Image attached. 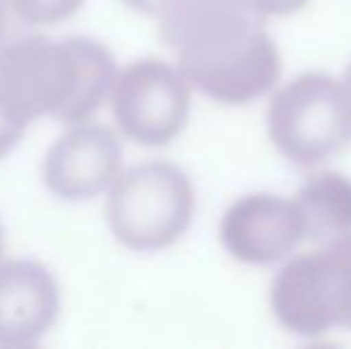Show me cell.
Wrapping results in <instances>:
<instances>
[{"mask_svg":"<svg viewBox=\"0 0 351 349\" xmlns=\"http://www.w3.org/2000/svg\"><path fill=\"white\" fill-rule=\"evenodd\" d=\"M156 17L177 67L204 96L246 106L278 84L280 51L251 0H165Z\"/></svg>","mask_w":351,"mask_h":349,"instance_id":"6da1fadb","label":"cell"},{"mask_svg":"<svg viewBox=\"0 0 351 349\" xmlns=\"http://www.w3.org/2000/svg\"><path fill=\"white\" fill-rule=\"evenodd\" d=\"M117 77L115 58L86 36L19 38L0 53V98L22 122L79 125L103 106Z\"/></svg>","mask_w":351,"mask_h":349,"instance_id":"7a4b0ae2","label":"cell"},{"mask_svg":"<svg viewBox=\"0 0 351 349\" xmlns=\"http://www.w3.org/2000/svg\"><path fill=\"white\" fill-rule=\"evenodd\" d=\"M194 204V184L184 170L148 160L117 175L106 201V220L122 247L160 252L189 230Z\"/></svg>","mask_w":351,"mask_h":349,"instance_id":"3957f363","label":"cell"},{"mask_svg":"<svg viewBox=\"0 0 351 349\" xmlns=\"http://www.w3.org/2000/svg\"><path fill=\"white\" fill-rule=\"evenodd\" d=\"M270 309L301 337L351 330V234L291 258L270 285Z\"/></svg>","mask_w":351,"mask_h":349,"instance_id":"277c9868","label":"cell"},{"mask_svg":"<svg viewBox=\"0 0 351 349\" xmlns=\"http://www.w3.org/2000/svg\"><path fill=\"white\" fill-rule=\"evenodd\" d=\"M268 134L275 149L299 168L325 163L351 139L342 82L306 72L285 84L268 106Z\"/></svg>","mask_w":351,"mask_h":349,"instance_id":"5b68a950","label":"cell"},{"mask_svg":"<svg viewBox=\"0 0 351 349\" xmlns=\"http://www.w3.org/2000/svg\"><path fill=\"white\" fill-rule=\"evenodd\" d=\"M110 101L127 139L141 146H165L189 120L191 84L180 67L141 58L115 77Z\"/></svg>","mask_w":351,"mask_h":349,"instance_id":"8992f818","label":"cell"},{"mask_svg":"<svg viewBox=\"0 0 351 349\" xmlns=\"http://www.w3.org/2000/svg\"><path fill=\"white\" fill-rule=\"evenodd\" d=\"M301 239H306V225L296 201L265 191L237 199L220 223L222 247L249 265L278 263Z\"/></svg>","mask_w":351,"mask_h":349,"instance_id":"52a82bcc","label":"cell"},{"mask_svg":"<svg viewBox=\"0 0 351 349\" xmlns=\"http://www.w3.org/2000/svg\"><path fill=\"white\" fill-rule=\"evenodd\" d=\"M122 168V144L110 127L77 125L48 149L43 182L62 201H88L110 189Z\"/></svg>","mask_w":351,"mask_h":349,"instance_id":"ba28073f","label":"cell"},{"mask_svg":"<svg viewBox=\"0 0 351 349\" xmlns=\"http://www.w3.org/2000/svg\"><path fill=\"white\" fill-rule=\"evenodd\" d=\"M58 313L60 287L46 265L32 258L0 263V345H36Z\"/></svg>","mask_w":351,"mask_h":349,"instance_id":"9c48e42d","label":"cell"},{"mask_svg":"<svg viewBox=\"0 0 351 349\" xmlns=\"http://www.w3.org/2000/svg\"><path fill=\"white\" fill-rule=\"evenodd\" d=\"M294 201L304 215L306 239L328 244L351 234V180L347 175L332 170L311 175Z\"/></svg>","mask_w":351,"mask_h":349,"instance_id":"30bf717a","label":"cell"},{"mask_svg":"<svg viewBox=\"0 0 351 349\" xmlns=\"http://www.w3.org/2000/svg\"><path fill=\"white\" fill-rule=\"evenodd\" d=\"M84 0H10L12 10L22 22L29 27H43V24H56L72 17Z\"/></svg>","mask_w":351,"mask_h":349,"instance_id":"8fae6325","label":"cell"},{"mask_svg":"<svg viewBox=\"0 0 351 349\" xmlns=\"http://www.w3.org/2000/svg\"><path fill=\"white\" fill-rule=\"evenodd\" d=\"M24 36H29V24L17 17L10 0H0V53Z\"/></svg>","mask_w":351,"mask_h":349,"instance_id":"7c38bea8","label":"cell"},{"mask_svg":"<svg viewBox=\"0 0 351 349\" xmlns=\"http://www.w3.org/2000/svg\"><path fill=\"white\" fill-rule=\"evenodd\" d=\"M27 127H29L27 122L14 117L12 112L8 110V106L3 103V98H0V158L8 156L10 151L22 141Z\"/></svg>","mask_w":351,"mask_h":349,"instance_id":"4fadbf2b","label":"cell"},{"mask_svg":"<svg viewBox=\"0 0 351 349\" xmlns=\"http://www.w3.org/2000/svg\"><path fill=\"white\" fill-rule=\"evenodd\" d=\"M251 3L256 5V10L263 17H270V14L273 17H287V14H294L299 10H304L311 0H251Z\"/></svg>","mask_w":351,"mask_h":349,"instance_id":"5bb4252c","label":"cell"},{"mask_svg":"<svg viewBox=\"0 0 351 349\" xmlns=\"http://www.w3.org/2000/svg\"><path fill=\"white\" fill-rule=\"evenodd\" d=\"M165 0H125V5H130L132 10L141 14H158Z\"/></svg>","mask_w":351,"mask_h":349,"instance_id":"9a60e30c","label":"cell"},{"mask_svg":"<svg viewBox=\"0 0 351 349\" xmlns=\"http://www.w3.org/2000/svg\"><path fill=\"white\" fill-rule=\"evenodd\" d=\"M342 91H344V98H347V108H349V117H351V62H349L347 70H344V77H342Z\"/></svg>","mask_w":351,"mask_h":349,"instance_id":"2e32d148","label":"cell"},{"mask_svg":"<svg viewBox=\"0 0 351 349\" xmlns=\"http://www.w3.org/2000/svg\"><path fill=\"white\" fill-rule=\"evenodd\" d=\"M3 249H5V232H3V223H0V256H3Z\"/></svg>","mask_w":351,"mask_h":349,"instance_id":"e0dca14e","label":"cell"}]
</instances>
